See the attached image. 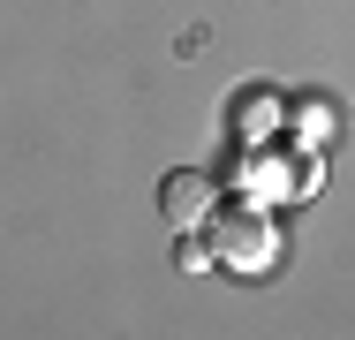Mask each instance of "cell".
I'll use <instances>...</instances> for the list:
<instances>
[{
	"mask_svg": "<svg viewBox=\"0 0 355 340\" xmlns=\"http://www.w3.org/2000/svg\"><path fill=\"white\" fill-rule=\"evenodd\" d=\"M159 197H166V219H182V227H189V219L205 212V174H182V182H166Z\"/></svg>",
	"mask_w": 355,
	"mask_h": 340,
	"instance_id": "cell-1",
	"label": "cell"
}]
</instances>
